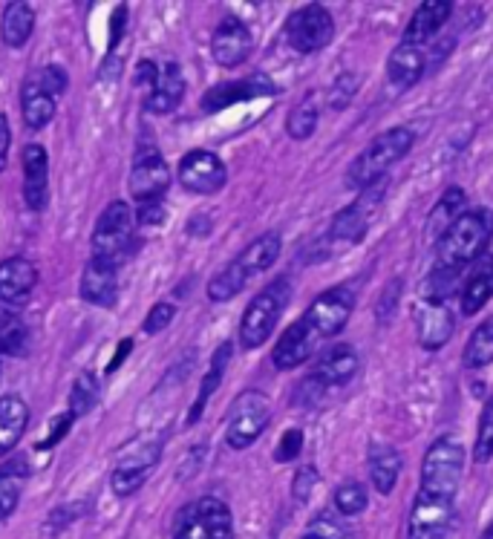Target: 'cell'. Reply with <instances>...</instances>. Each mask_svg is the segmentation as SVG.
Masks as SVG:
<instances>
[{
  "instance_id": "cb8c5ba5",
  "label": "cell",
  "mask_w": 493,
  "mask_h": 539,
  "mask_svg": "<svg viewBox=\"0 0 493 539\" xmlns=\"http://www.w3.org/2000/svg\"><path fill=\"white\" fill-rule=\"evenodd\" d=\"M427 70V49L416 47V44H407L401 41L393 49L390 61H387V75L398 90H407L419 81L421 75Z\"/></svg>"
},
{
  "instance_id": "f907efd6",
  "label": "cell",
  "mask_w": 493,
  "mask_h": 539,
  "mask_svg": "<svg viewBox=\"0 0 493 539\" xmlns=\"http://www.w3.org/2000/svg\"><path fill=\"white\" fill-rule=\"evenodd\" d=\"M9 145H12V130L6 116L0 113V171L6 168V159H9Z\"/></svg>"
},
{
  "instance_id": "9c48e42d",
  "label": "cell",
  "mask_w": 493,
  "mask_h": 539,
  "mask_svg": "<svg viewBox=\"0 0 493 539\" xmlns=\"http://www.w3.org/2000/svg\"><path fill=\"white\" fill-rule=\"evenodd\" d=\"M130 243H133V214H130L127 202L116 199L104 208V214L96 222L93 257L119 263V257L130 251Z\"/></svg>"
},
{
  "instance_id": "e575fe53",
  "label": "cell",
  "mask_w": 493,
  "mask_h": 539,
  "mask_svg": "<svg viewBox=\"0 0 493 539\" xmlns=\"http://www.w3.org/2000/svg\"><path fill=\"white\" fill-rule=\"evenodd\" d=\"M493 361V315L485 323H479L465 346V364L470 369L488 367Z\"/></svg>"
},
{
  "instance_id": "7dc6e473",
  "label": "cell",
  "mask_w": 493,
  "mask_h": 539,
  "mask_svg": "<svg viewBox=\"0 0 493 539\" xmlns=\"http://www.w3.org/2000/svg\"><path fill=\"white\" fill-rule=\"evenodd\" d=\"M165 220H168V211H165L162 202H145V205H139V225H142V228L162 225Z\"/></svg>"
},
{
  "instance_id": "4dcf8cb0",
  "label": "cell",
  "mask_w": 493,
  "mask_h": 539,
  "mask_svg": "<svg viewBox=\"0 0 493 539\" xmlns=\"http://www.w3.org/2000/svg\"><path fill=\"white\" fill-rule=\"evenodd\" d=\"M280 248H283L280 234H277V231H269V234L257 237L254 243L248 245L246 251L237 257V263L243 266V271L248 274V280H251V277L263 274L266 269H272L274 263H277V257H280Z\"/></svg>"
},
{
  "instance_id": "5bb4252c",
  "label": "cell",
  "mask_w": 493,
  "mask_h": 539,
  "mask_svg": "<svg viewBox=\"0 0 493 539\" xmlns=\"http://www.w3.org/2000/svg\"><path fill=\"white\" fill-rule=\"evenodd\" d=\"M453 519V499L430 496L421 490L410 511L407 539H442Z\"/></svg>"
},
{
  "instance_id": "8fae6325",
  "label": "cell",
  "mask_w": 493,
  "mask_h": 539,
  "mask_svg": "<svg viewBox=\"0 0 493 539\" xmlns=\"http://www.w3.org/2000/svg\"><path fill=\"white\" fill-rule=\"evenodd\" d=\"M352 306H355V294L346 286H338V289H329L323 292L309 309H306V326L315 332L318 341H326V338H335L341 329L346 326V320L352 315Z\"/></svg>"
},
{
  "instance_id": "8992f818",
  "label": "cell",
  "mask_w": 493,
  "mask_h": 539,
  "mask_svg": "<svg viewBox=\"0 0 493 539\" xmlns=\"http://www.w3.org/2000/svg\"><path fill=\"white\" fill-rule=\"evenodd\" d=\"M332 38H335V21H332L329 9L321 3L300 6L286 21V41L300 55L321 52L323 47H329Z\"/></svg>"
},
{
  "instance_id": "83f0119b",
  "label": "cell",
  "mask_w": 493,
  "mask_h": 539,
  "mask_svg": "<svg viewBox=\"0 0 493 539\" xmlns=\"http://www.w3.org/2000/svg\"><path fill=\"white\" fill-rule=\"evenodd\" d=\"M493 297V254L479 257L476 269L468 277L465 289H462V312L465 315H476L488 306Z\"/></svg>"
},
{
  "instance_id": "277c9868",
  "label": "cell",
  "mask_w": 493,
  "mask_h": 539,
  "mask_svg": "<svg viewBox=\"0 0 493 539\" xmlns=\"http://www.w3.org/2000/svg\"><path fill=\"white\" fill-rule=\"evenodd\" d=\"M465 473V447L450 436H442L430 444L424 465H421V490L430 496L453 499Z\"/></svg>"
},
{
  "instance_id": "d4e9b609",
  "label": "cell",
  "mask_w": 493,
  "mask_h": 539,
  "mask_svg": "<svg viewBox=\"0 0 493 539\" xmlns=\"http://www.w3.org/2000/svg\"><path fill=\"white\" fill-rule=\"evenodd\" d=\"M185 96V78H182V70L176 64H165L159 67V78L153 84V90L148 93V113H156V116H168L179 107V101Z\"/></svg>"
},
{
  "instance_id": "ee69618b",
  "label": "cell",
  "mask_w": 493,
  "mask_h": 539,
  "mask_svg": "<svg viewBox=\"0 0 493 539\" xmlns=\"http://www.w3.org/2000/svg\"><path fill=\"white\" fill-rule=\"evenodd\" d=\"M35 78H38V84H41L52 98L61 96V93L67 90V84H70V78H67V73H64L61 67H44Z\"/></svg>"
},
{
  "instance_id": "ac0fdd59",
  "label": "cell",
  "mask_w": 493,
  "mask_h": 539,
  "mask_svg": "<svg viewBox=\"0 0 493 539\" xmlns=\"http://www.w3.org/2000/svg\"><path fill=\"white\" fill-rule=\"evenodd\" d=\"M38 283V269L26 257L0 263V306H24Z\"/></svg>"
},
{
  "instance_id": "e0dca14e",
  "label": "cell",
  "mask_w": 493,
  "mask_h": 539,
  "mask_svg": "<svg viewBox=\"0 0 493 539\" xmlns=\"http://www.w3.org/2000/svg\"><path fill=\"white\" fill-rule=\"evenodd\" d=\"M81 297L90 306L113 309L116 297H119V271H116V263L93 257L84 266V271H81Z\"/></svg>"
},
{
  "instance_id": "8d00e7d4",
  "label": "cell",
  "mask_w": 493,
  "mask_h": 539,
  "mask_svg": "<svg viewBox=\"0 0 493 539\" xmlns=\"http://www.w3.org/2000/svg\"><path fill=\"white\" fill-rule=\"evenodd\" d=\"M29 332L21 323L18 315H12L9 309H0V358L6 355H24Z\"/></svg>"
},
{
  "instance_id": "7c38bea8",
  "label": "cell",
  "mask_w": 493,
  "mask_h": 539,
  "mask_svg": "<svg viewBox=\"0 0 493 539\" xmlns=\"http://www.w3.org/2000/svg\"><path fill=\"white\" fill-rule=\"evenodd\" d=\"M179 182L191 194H220L228 182V171L220 162V156H214L208 150H191L179 162Z\"/></svg>"
},
{
  "instance_id": "4fadbf2b",
  "label": "cell",
  "mask_w": 493,
  "mask_h": 539,
  "mask_svg": "<svg viewBox=\"0 0 493 539\" xmlns=\"http://www.w3.org/2000/svg\"><path fill=\"white\" fill-rule=\"evenodd\" d=\"M130 194L139 205L145 202H162V196L171 185V171H168V162L156 153V150H145V153H136V165L130 171Z\"/></svg>"
},
{
  "instance_id": "7a4b0ae2",
  "label": "cell",
  "mask_w": 493,
  "mask_h": 539,
  "mask_svg": "<svg viewBox=\"0 0 493 539\" xmlns=\"http://www.w3.org/2000/svg\"><path fill=\"white\" fill-rule=\"evenodd\" d=\"M488 240H491V217H488V211H482V208L465 211L439 237V266L462 271L468 263L482 257Z\"/></svg>"
},
{
  "instance_id": "7402d4cb",
  "label": "cell",
  "mask_w": 493,
  "mask_h": 539,
  "mask_svg": "<svg viewBox=\"0 0 493 539\" xmlns=\"http://www.w3.org/2000/svg\"><path fill=\"white\" fill-rule=\"evenodd\" d=\"M419 341L424 349H442L444 343L453 335V312L447 303H436V300H424L421 297L419 312Z\"/></svg>"
},
{
  "instance_id": "f35d334b",
  "label": "cell",
  "mask_w": 493,
  "mask_h": 539,
  "mask_svg": "<svg viewBox=\"0 0 493 539\" xmlns=\"http://www.w3.org/2000/svg\"><path fill=\"white\" fill-rule=\"evenodd\" d=\"M96 404H99V378L93 372H81L70 392V413L75 418L87 416Z\"/></svg>"
},
{
  "instance_id": "5b68a950",
  "label": "cell",
  "mask_w": 493,
  "mask_h": 539,
  "mask_svg": "<svg viewBox=\"0 0 493 539\" xmlns=\"http://www.w3.org/2000/svg\"><path fill=\"white\" fill-rule=\"evenodd\" d=\"M269 418H272V407H269L266 395L254 390L243 392L228 410V430H225L228 447H234V450L251 447L269 427Z\"/></svg>"
},
{
  "instance_id": "d6a6232c",
  "label": "cell",
  "mask_w": 493,
  "mask_h": 539,
  "mask_svg": "<svg viewBox=\"0 0 493 539\" xmlns=\"http://www.w3.org/2000/svg\"><path fill=\"white\" fill-rule=\"evenodd\" d=\"M246 283L248 274L243 271V266H240L237 260H231L225 269H220L208 280V297H211L214 303H225V300H231V297H237V294L243 292Z\"/></svg>"
},
{
  "instance_id": "c3c4849f",
  "label": "cell",
  "mask_w": 493,
  "mask_h": 539,
  "mask_svg": "<svg viewBox=\"0 0 493 539\" xmlns=\"http://www.w3.org/2000/svg\"><path fill=\"white\" fill-rule=\"evenodd\" d=\"M73 424H75L73 413H64V416L55 421V430H52L50 439L44 441V444H38V450H47V447H52V444H58V441L64 439V436H67V433L73 430Z\"/></svg>"
},
{
  "instance_id": "ab89813d",
  "label": "cell",
  "mask_w": 493,
  "mask_h": 539,
  "mask_svg": "<svg viewBox=\"0 0 493 539\" xmlns=\"http://www.w3.org/2000/svg\"><path fill=\"white\" fill-rule=\"evenodd\" d=\"M493 456V395L485 401L482 407V416H479V433H476V441H473V459L479 465L491 462Z\"/></svg>"
},
{
  "instance_id": "6da1fadb",
  "label": "cell",
  "mask_w": 493,
  "mask_h": 539,
  "mask_svg": "<svg viewBox=\"0 0 493 539\" xmlns=\"http://www.w3.org/2000/svg\"><path fill=\"white\" fill-rule=\"evenodd\" d=\"M413 130L410 127H390L381 136H375L370 145L364 147V153L349 165L346 171V188L352 191H370L378 179H384V173L393 168L395 162H401L410 147H413Z\"/></svg>"
},
{
  "instance_id": "4316f807",
  "label": "cell",
  "mask_w": 493,
  "mask_h": 539,
  "mask_svg": "<svg viewBox=\"0 0 493 539\" xmlns=\"http://www.w3.org/2000/svg\"><path fill=\"white\" fill-rule=\"evenodd\" d=\"M29 421V407L18 395H0V456L12 453Z\"/></svg>"
},
{
  "instance_id": "52a82bcc",
  "label": "cell",
  "mask_w": 493,
  "mask_h": 539,
  "mask_svg": "<svg viewBox=\"0 0 493 539\" xmlns=\"http://www.w3.org/2000/svg\"><path fill=\"white\" fill-rule=\"evenodd\" d=\"M173 539H234L231 511L220 499L205 496L182 511Z\"/></svg>"
},
{
  "instance_id": "816d5d0a",
  "label": "cell",
  "mask_w": 493,
  "mask_h": 539,
  "mask_svg": "<svg viewBox=\"0 0 493 539\" xmlns=\"http://www.w3.org/2000/svg\"><path fill=\"white\" fill-rule=\"evenodd\" d=\"M124 24H127V6H119V12L113 15V29H110V47L116 49V44L122 41Z\"/></svg>"
},
{
  "instance_id": "bcb514c9",
  "label": "cell",
  "mask_w": 493,
  "mask_h": 539,
  "mask_svg": "<svg viewBox=\"0 0 493 539\" xmlns=\"http://www.w3.org/2000/svg\"><path fill=\"white\" fill-rule=\"evenodd\" d=\"M318 470L312 465L300 467L295 476V488H292V493H295L297 502H309V496H312V490H315V485H318Z\"/></svg>"
},
{
  "instance_id": "603a6c76",
  "label": "cell",
  "mask_w": 493,
  "mask_h": 539,
  "mask_svg": "<svg viewBox=\"0 0 493 539\" xmlns=\"http://www.w3.org/2000/svg\"><path fill=\"white\" fill-rule=\"evenodd\" d=\"M355 372H358V355H355L352 346L341 343V346L326 349L321 358H318L312 378L326 390V387H341V384H346Z\"/></svg>"
},
{
  "instance_id": "3957f363",
  "label": "cell",
  "mask_w": 493,
  "mask_h": 539,
  "mask_svg": "<svg viewBox=\"0 0 493 539\" xmlns=\"http://www.w3.org/2000/svg\"><path fill=\"white\" fill-rule=\"evenodd\" d=\"M289 297H292V283L286 277H277L248 303L243 323H240V343L246 349H257L272 338L277 320L289 306Z\"/></svg>"
},
{
  "instance_id": "60d3db41",
  "label": "cell",
  "mask_w": 493,
  "mask_h": 539,
  "mask_svg": "<svg viewBox=\"0 0 493 539\" xmlns=\"http://www.w3.org/2000/svg\"><path fill=\"white\" fill-rule=\"evenodd\" d=\"M367 502H370L367 488L358 485V482H344L341 488L335 490V508H338V514L344 516L361 514V511L367 508Z\"/></svg>"
},
{
  "instance_id": "484cf974",
  "label": "cell",
  "mask_w": 493,
  "mask_h": 539,
  "mask_svg": "<svg viewBox=\"0 0 493 539\" xmlns=\"http://www.w3.org/2000/svg\"><path fill=\"white\" fill-rule=\"evenodd\" d=\"M367 462H370V479L375 490L381 496L393 493L398 473H401V453L395 450L393 444H387V441H372Z\"/></svg>"
},
{
  "instance_id": "44dd1931",
  "label": "cell",
  "mask_w": 493,
  "mask_h": 539,
  "mask_svg": "<svg viewBox=\"0 0 493 539\" xmlns=\"http://www.w3.org/2000/svg\"><path fill=\"white\" fill-rule=\"evenodd\" d=\"M50 196V156L41 145L24 147V199L32 211H41Z\"/></svg>"
},
{
  "instance_id": "836d02e7",
  "label": "cell",
  "mask_w": 493,
  "mask_h": 539,
  "mask_svg": "<svg viewBox=\"0 0 493 539\" xmlns=\"http://www.w3.org/2000/svg\"><path fill=\"white\" fill-rule=\"evenodd\" d=\"M462 208H465V191H462V188H450V191L439 199V205L433 208V214H430V222H427L430 231H433L436 237H442L444 231L465 214Z\"/></svg>"
},
{
  "instance_id": "ffe728a7",
  "label": "cell",
  "mask_w": 493,
  "mask_h": 539,
  "mask_svg": "<svg viewBox=\"0 0 493 539\" xmlns=\"http://www.w3.org/2000/svg\"><path fill=\"white\" fill-rule=\"evenodd\" d=\"M318 338H315V332L306 326V320L300 318L297 323H292L283 335H280V341L274 346V367L277 369H295L300 364H306L309 358H312V352L318 349Z\"/></svg>"
},
{
  "instance_id": "11a10c76",
  "label": "cell",
  "mask_w": 493,
  "mask_h": 539,
  "mask_svg": "<svg viewBox=\"0 0 493 539\" xmlns=\"http://www.w3.org/2000/svg\"><path fill=\"white\" fill-rule=\"evenodd\" d=\"M306 539H326V537H321V534H315V531H312V534H309Z\"/></svg>"
},
{
  "instance_id": "9a60e30c",
  "label": "cell",
  "mask_w": 493,
  "mask_h": 539,
  "mask_svg": "<svg viewBox=\"0 0 493 539\" xmlns=\"http://www.w3.org/2000/svg\"><path fill=\"white\" fill-rule=\"evenodd\" d=\"M277 84L266 73H254L248 78H240V81H228V84H220L214 90H208L205 98H202V110L205 113H220L231 104H240V101H251V98H263V96H277Z\"/></svg>"
},
{
  "instance_id": "ba28073f",
  "label": "cell",
  "mask_w": 493,
  "mask_h": 539,
  "mask_svg": "<svg viewBox=\"0 0 493 539\" xmlns=\"http://www.w3.org/2000/svg\"><path fill=\"white\" fill-rule=\"evenodd\" d=\"M162 456V441L150 439V441H133L127 444L119 459H116V470L110 476V488L116 496H133L136 490L142 488L148 482L150 470L156 467Z\"/></svg>"
},
{
  "instance_id": "db71d44e",
  "label": "cell",
  "mask_w": 493,
  "mask_h": 539,
  "mask_svg": "<svg viewBox=\"0 0 493 539\" xmlns=\"http://www.w3.org/2000/svg\"><path fill=\"white\" fill-rule=\"evenodd\" d=\"M479 539H493V522L491 525H488V528H485V534H482V537Z\"/></svg>"
},
{
  "instance_id": "f546056e",
  "label": "cell",
  "mask_w": 493,
  "mask_h": 539,
  "mask_svg": "<svg viewBox=\"0 0 493 539\" xmlns=\"http://www.w3.org/2000/svg\"><path fill=\"white\" fill-rule=\"evenodd\" d=\"M35 29V12L32 6L24 0H12L6 9H3V24H0V35H3V44L12 49H21L29 41Z\"/></svg>"
},
{
  "instance_id": "7bdbcfd3",
  "label": "cell",
  "mask_w": 493,
  "mask_h": 539,
  "mask_svg": "<svg viewBox=\"0 0 493 539\" xmlns=\"http://www.w3.org/2000/svg\"><path fill=\"white\" fill-rule=\"evenodd\" d=\"M300 450H303V433L300 430H286L280 444H277V450H274V459L277 462H295Z\"/></svg>"
},
{
  "instance_id": "f6af8a7d",
  "label": "cell",
  "mask_w": 493,
  "mask_h": 539,
  "mask_svg": "<svg viewBox=\"0 0 493 539\" xmlns=\"http://www.w3.org/2000/svg\"><path fill=\"white\" fill-rule=\"evenodd\" d=\"M176 315V306L173 303H156L153 309L148 312V318H145V332L148 335H156V332H162V329H168V323Z\"/></svg>"
},
{
  "instance_id": "74e56055",
  "label": "cell",
  "mask_w": 493,
  "mask_h": 539,
  "mask_svg": "<svg viewBox=\"0 0 493 539\" xmlns=\"http://www.w3.org/2000/svg\"><path fill=\"white\" fill-rule=\"evenodd\" d=\"M318 116H321L318 98L306 96L297 104L295 110H292V116H289V122H286V133H289L292 139H297V142L309 139V136L315 133V127H318Z\"/></svg>"
},
{
  "instance_id": "2e32d148",
  "label": "cell",
  "mask_w": 493,
  "mask_h": 539,
  "mask_svg": "<svg viewBox=\"0 0 493 539\" xmlns=\"http://www.w3.org/2000/svg\"><path fill=\"white\" fill-rule=\"evenodd\" d=\"M254 47V38H251V29H248L240 18H225L217 29H214V38H211V55L214 61L225 67V70H234L246 61Z\"/></svg>"
},
{
  "instance_id": "1f68e13d",
  "label": "cell",
  "mask_w": 493,
  "mask_h": 539,
  "mask_svg": "<svg viewBox=\"0 0 493 539\" xmlns=\"http://www.w3.org/2000/svg\"><path fill=\"white\" fill-rule=\"evenodd\" d=\"M228 361H231V343H222L220 349H217V355H214V361H211L208 375H205V378H202V384H199V395H197V401H194V407H191V418H188V424H197L199 418H202L205 404L211 401V395H214L217 387L222 384V375H225Z\"/></svg>"
},
{
  "instance_id": "f5cc1de1",
  "label": "cell",
  "mask_w": 493,
  "mask_h": 539,
  "mask_svg": "<svg viewBox=\"0 0 493 539\" xmlns=\"http://www.w3.org/2000/svg\"><path fill=\"white\" fill-rule=\"evenodd\" d=\"M130 352H133V341H130V338H124V341L119 343V352H116V355H113V358H110V364H107V375H113V372H116V369L122 367L124 358H127V355H130Z\"/></svg>"
},
{
  "instance_id": "30bf717a",
  "label": "cell",
  "mask_w": 493,
  "mask_h": 539,
  "mask_svg": "<svg viewBox=\"0 0 493 539\" xmlns=\"http://www.w3.org/2000/svg\"><path fill=\"white\" fill-rule=\"evenodd\" d=\"M372 205H378V191H367V196H364L361 202L344 208V211L332 220L326 237L321 240L323 251H326V254H338V251H344V248H352V245L361 243L364 234H367V228H370L372 211H375Z\"/></svg>"
},
{
  "instance_id": "681fc988",
  "label": "cell",
  "mask_w": 493,
  "mask_h": 539,
  "mask_svg": "<svg viewBox=\"0 0 493 539\" xmlns=\"http://www.w3.org/2000/svg\"><path fill=\"white\" fill-rule=\"evenodd\" d=\"M156 78H159V67H156L153 61H142V64H139V73H136V84H139V87H148V90H153Z\"/></svg>"
},
{
  "instance_id": "d6986e66",
  "label": "cell",
  "mask_w": 493,
  "mask_h": 539,
  "mask_svg": "<svg viewBox=\"0 0 493 539\" xmlns=\"http://www.w3.org/2000/svg\"><path fill=\"white\" fill-rule=\"evenodd\" d=\"M450 15H453V3H450V0H427V3H421L419 9L413 12L407 29H404V38H401V41L430 49L433 38L442 32V26L447 24Z\"/></svg>"
},
{
  "instance_id": "f1b7e54d",
  "label": "cell",
  "mask_w": 493,
  "mask_h": 539,
  "mask_svg": "<svg viewBox=\"0 0 493 539\" xmlns=\"http://www.w3.org/2000/svg\"><path fill=\"white\" fill-rule=\"evenodd\" d=\"M21 110H24V122L29 130H41L52 122L55 116V98L38 84V78L32 75L21 90Z\"/></svg>"
},
{
  "instance_id": "d590c367",
  "label": "cell",
  "mask_w": 493,
  "mask_h": 539,
  "mask_svg": "<svg viewBox=\"0 0 493 539\" xmlns=\"http://www.w3.org/2000/svg\"><path fill=\"white\" fill-rule=\"evenodd\" d=\"M24 465H6L0 467V519L12 514L21 502V490H24Z\"/></svg>"
},
{
  "instance_id": "b9f144b4",
  "label": "cell",
  "mask_w": 493,
  "mask_h": 539,
  "mask_svg": "<svg viewBox=\"0 0 493 539\" xmlns=\"http://www.w3.org/2000/svg\"><path fill=\"white\" fill-rule=\"evenodd\" d=\"M355 93H358V75L341 73L332 81V87H329V107L335 113H341V110H346L352 104Z\"/></svg>"
}]
</instances>
